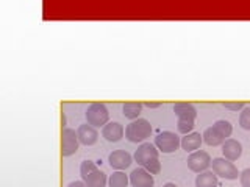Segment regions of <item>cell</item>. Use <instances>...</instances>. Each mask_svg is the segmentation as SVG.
<instances>
[{
  "label": "cell",
  "mask_w": 250,
  "mask_h": 187,
  "mask_svg": "<svg viewBox=\"0 0 250 187\" xmlns=\"http://www.w3.org/2000/svg\"><path fill=\"white\" fill-rule=\"evenodd\" d=\"M150 134H152L150 122L146 120V119L133 120L131 123L127 125V128H125V137H127L133 144L144 142L147 137H150Z\"/></svg>",
  "instance_id": "6da1fadb"
},
{
  "label": "cell",
  "mask_w": 250,
  "mask_h": 187,
  "mask_svg": "<svg viewBox=\"0 0 250 187\" xmlns=\"http://www.w3.org/2000/svg\"><path fill=\"white\" fill-rule=\"evenodd\" d=\"M86 120H88L89 125H92L94 128H100V127H105L109 120V112H108V108L104 103H91L86 109Z\"/></svg>",
  "instance_id": "7a4b0ae2"
},
{
  "label": "cell",
  "mask_w": 250,
  "mask_h": 187,
  "mask_svg": "<svg viewBox=\"0 0 250 187\" xmlns=\"http://www.w3.org/2000/svg\"><path fill=\"white\" fill-rule=\"evenodd\" d=\"M182 145L180 137L172 131H163L155 137V147L158 148L161 153H174L178 150V147Z\"/></svg>",
  "instance_id": "3957f363"
},
{
  "label": "cell",
  "mask_w": 250,
  "mask_h": 187,
  "mask_svg": "<svg viewBox=\"0 0 250 187\" xmlns=\"http://www.w3.org/2000/svg\"><path fill=\"white\" fill-rule=\"evenodd\" d=\"M211 167H213V171L217 176L224 179H238L239 176L238 167L225 158H214L213 162H211Z\"/></svg>",
  "instance_id": "277c9868"
},
{
  "label": "cell",
  "mask_w": 250,
  "mask_h": 187,
  "mask_svg": "<svg viewBox=\"0 0 250 187\" xmlns=\"http://www.w3.org/2000/svg\"><path fill=\"white\" fill-rule=\"evenodd\" d=\"M80 140H78L77 131L72 128H62L61 131V154L67 158L77 153Z\"/></svg>",
  "instance_id": "5b68a950"
},
{
  "label": "cell",
  "mask_w": 250,
  "mask_h": 187,
  "mask_svg": "<svg viewBox=\"0 0 250 187\" xmlns=\"http://www.w3.org/2000/svg\"><path fill=\"white\" fill-rule=\"evenodd\" d=\"M211 156L203 151V150H197L189 154L188 158V167H189L195 173H202V171H207L211 167Z\"/></svg>",
  "instance_id": "8992f818"
},
{
  "label": "cell",
  "mask_w": 250,
  "mask_h": 187,
  "mask_svg": "<svg viewBox=\"0 0 250 187\" xmlns=\"http://www.w3.org/2000/svg\"><path fill=\"white\" fill-rule=\"evenodd\" d=\"M160 156V150L156 148L153 144L150 142H144L138 147V150L135 151V161L139 164V166H146L148 161L152 159H158Z\"/></svg>",
  "instance_id": "52a82bcc"
},
{
  "label": "cell",
  "mask_w": 250,
  "mask_h": 187,
  "mask_svg": "<svg viewBox=\"0 0 250 187\" xmlns=\"http://www.w3.org/2000/svg\"><path fill=\"white\" fill-rule=\"evenodd\" d=\"M130 184L133 187H153L155 179H153V175L148 173L144 167L135 168L130 173Z\"/></svg>",
  "instance_id": "ba28073f"
},
{
  "label": "cell",
  "mask_w": 250,
  "mask_h": 187,
  "mask_svg": "<svg viewBox=\"0 0 250 187\" xmlns=\"http://www.w3.org/2000/svg\"><path fill=\"white\" fill-rule=\"evenodd\" d=\"M131 161H133L131 154L127 153L125 150H114L108 156L109 166H111L113 168H116V170H124V168L130 167Z\"/></svg>",
  "instance_id": "9c48e42d"
},
{
  "label": "cell",
  "mask_w": 250,
  "mask_h": 187,
  "mask_svg": "<svg viewBox=\"0 0 250 187\" xmlns=\"http://www.w3.org/2000/svg\"><path fill=\"white\" fill-rule=\"evenodd\" d=\"M77 134H78V140H80V144L83 145H94L97 142L99 139V132L97 130L92 127V125L86 123V125H80L77 130Z\"/></svg>",
  "instance_id": "30bf717a"
},
{
  "label": "cell",
  "mask_w": 250,
  "mask_h": 187,
  "mask_svg": "<svg viewBox=\"0 0 250 187\" xmlns=\"http://www.w3.org/2000/svg\"><path fill=\"white\" fill-rule=\"evenodd\" d=\"M124 127L119 122H108L104 130H102V136H104L108 142H119V140L124 137Z\"/></svg>",
  "instance_id": "8fae6325"
},
{
  "label": "cell",
  "mask_w": 250,
  "mask_h": 187,
  "mask_svg": "<svg viewBox=\"0 0 250 187\" xmlns=\"http://www.w3.org/2000/svg\"><path fill=\"white\" fill-rule=\"evenodd\" d=\"M222 153H224V158L229 159V161H236L241 158L242 154V145L238 142L236 139H227L225 142L222 144Z\"/></svg>",
  "instance_id": "7c38bea8"
},
{
  "label": "cell",
  "mask_w": 250,
  "mask_h": 187,
  "mask_svg": "<svg viewBox=\"0 0 250 187\" xmlns=\"http://www.w3.org/2000/svg\"><path fill=\"white\" fill-rule=\"evenodd\" d=\"M203 142V137L200 132H189V134H185V137L182 139V148L185 151H189V153H194L197 151L200 145Z\"/></svg>",
  "instance_id": "4fadbf2b"
},
{
  "label": "cell",
  "mask_w": 250,
  "mask_h": 187,
  "mask_svg": "<svg viewBox=\"0 0 250 187\" xmlns=\"http://www.w3.org/2000/svg\"><path fill=\"white\" fill-rule=\"evenodd\" d=\"M174 112L177 114L178 119H191L195 120L197 117V109L194 105L186 103V101H180V103L174 105Z\"/></svg>",
  "instance_id": "5bb4252c"
},
{
  "label": "cell",
  "mask_w": 250,
  "mask_h": 187,
  "mask_svg": "<svg viewBox=\"0 0 250 187\" xmlns=\"http://www.w3.org/2000/svg\"><path fill=\"white\" fill-rule=\"evenodd\" d=\"M217 175L214 171H202L195 178V187H217Z\"/></svg>",
  "instance_id": "9a60e30c"
},
{
  "label": "cell",
  "mask_w": 250,
  "mask_h": 187,
  "mask_svg": "<svg viewBox=\"0 0 250 187\" xmlns=\"http://www.w3.org/2000/svg\"><path fill=\"white\" fill-rule=\"evenodd\" d=\"M86 187H105L106 184V175L102 170H94L91 175H88L84 179Z\"/></svg>",
  "instance_id": "2e32d148"
},
{
  "label": "cell",
  "mask_w": 250,
  "mask_h": 187,
  "mask_svg": "<svg viewBox=\"0 0 250 187\" xmlns=\"http://www.w3.org/2000/svg\"><path fill=\"white\" fill-rule=\"evenodd\" d=\"M143 103H139V101H127V103H124L122 106V111H124V115L127 117V119H131V120H136L139 119V114L143 111Z\"/></svg>",
  "instance_id": "e0dca14e"
},
{
  "label": "cell",
  "mask_w": 250,
  "mask_h": 187,
  "mask_svg": "<svg viewBox=\"0 0 250 187\" xmlns=\"http://www.w3.org/2000/svg\"><path fill=\"white\" fill-rule=\"evenodd\" d=\"M202 137H203V142L208 144V145H211V147L222 145V144L225 142V139H224L221 134H219V132H217L213 127H209V128H207L205 131H203Z\"/></svg>",
  "instance_id": "ac0fdd59"
},
{
  "label": "cell",
  "mask_w": 250,
  "mask_h": 187,
  "mask_svg": "<svg viewBox=\"0 0 250 187\" xmlns=\"http://www.w3.org/2000/svg\"><path fill=\"white\" fill-rule=\"evenodd\" d=\"M128 183H130V176L125 175L122 170L114 171V173L109 176V179H108L109 187H127Z\"/></svg>",
  "instance_id": "d6986e66"
},
{
  "label": "cell",
  "mask_w": 250,
  "mask_h": 187,
  "mask_svg": "<svg viewBox=\"0 0 250 187\" xmlns=\"http://www.w3.org/2000/svg\"><path fill=\"white\" fill-rule=\"evenodd\" d=\"M213 128L221 134L225 140L229 139L231 136V132H233V127H231V123L229 120H217L214 125H213Z\"/></svg>",
  "instance_id": "ffe728a7"
},
{
  "label": "cell",
  "mask_w": 250,
  "mask_h": 187,
  "mask_svg": "<svg viewBox=\"0 0 250 187\" xmlns=\"http://www.w3.org/2000/svg\"><path fill=\"white\" fill-rule=\"evenodd\" d=\"M177 128H178L180 132H182V134H189V132H192V128H194V120H191V119H178Z\"/></svg>",
  "instance_id": "44dd1931"
},
{
  "label": "cell",
  "mask_w": 250,
  "mask_h": 187,
  "mask_svg": "<svg viewBox=\"0 0 250 187\" xmlns=\"http://www.w3.org/2000/svg\"><path fill=\"white\" fill-rule=\"evenodd\" d=\"M239 125L242 130L250 131V106H246L239 114Z\"/></svg>",
  "instance_id": "7402d4cb"
},
{
  "label": "cell",
  "mask_w": 250,
  "mask_h": 187,
  "mask_svg": "<svg viewBox=\"0 0 250 187\" xmlns=\"http://www.w3.org/2000/svg\"><path fill=\"white\" fill-rule=\"evenodd\" d=\"M94 170H97V166L94 164L92 161H83L82 166H80V175H82V179H84L88 175H91Z\"/></svg>",
  "instance_id": "603a6c76"
},
{
  "label": "cell",
  "mask_w": 250,
  "mask_h": 187,
  "mask_svg": "<svg viewBox=\"0 0 250 187\" xmlns=\"http://www.w3.org/2000/svg\"><path fill=\"white\" fill-rule=\"evenodd\" d=\"M144 168L148 171V173H152V175H156V173H160L161 171V162L158 159H152V161H148Z\"/></svg>",
  "instance_id": "cb8c5ba5"
},
{
  "label": "cell",
  "mask_w": 250,
  "mask_h": 187,
  "mask_svg": "<svg viewBox=\"0 0 250 187\" xmlns=\"http://www.w3.org/2000/svg\"><path fill=\"white\" fill-rule=\"evenodd\" d=\"M224 106L227 109H230V111H242V109L246 108V105L242 103V101H225Z\"/></svg>",
  "instance_id": "d4e9b609"
},
{
  "label": "cell",
  "mask_w": 250,
  "mask_h": 187,
  "mask_svg": "<svg viewBox=\"0 0 250 187\" xmlns=\"http://www.w3.org/2000/svg\"><path fill=\"white\" fill-rule=\"evenodd\" d=\"M239 181L242 187H250V168L242 170L239 173Z\"/></svg>",
  "instance_id": "484cf974"
},
{
  "label": "cell",
  "mask_w": 250,
  "mask_h": 187,
  "mask_svg": "<svg viewBox=\"0 0 250 187\" xmlns=\"http://www.w3.org/2000/svg\"><path fill=\"white\" fill-rule=\"evenodd\" d=\"M143 105L147 108H160L161 106L160 101H146V103H143Z\"/></svg>",
  "instance_id": "4316f807"
},
{
  "label": "cell",
  "mask_w": 250,
  "mask_h": 187,
  "mask_svg": "<svg viewBox=\"0 0 250 187\" xmlns=\"http://www.w3.org/2000/svg\"><path fill=\"white\" fill-rule=\"evenodd\" d=\"M67 187H86L84 181H74V183H70Z\"/></svg>",
  "instance_id": "83f0119b"
},
{
  "label": "cell",
  "mask_w": 250,
  "mask_h": 187,
  "mask_svg": "<svg viewBox=\"0 0 250 187\" xmlns=\"http://www.w3.org/2000/svg\"><path fill=\"white\" fill-rule=\"evenodd\" d=\"M61 122H62V127L66 125V115H64V112L61 114Z\"/></svg>",
  "instance_id": "f1b7e54d"
},
{
  "label": "cell",
  "mask_w": 250,
  "mask_h": 187,
  "mask_svg": "<svg viewBox=\"0 0 250 187\" xmlns=\"http://www.w3.org/2000/svg\"><path fill=\"white\" fill-rule=\"evenodd\" d=\"M163 187H177V184H174V183H166Z\"/></svg>",
  "instance_id": "f546056e"
}]
</instances>
